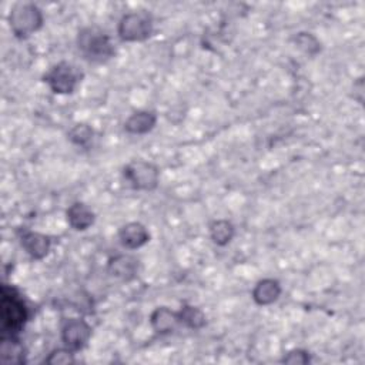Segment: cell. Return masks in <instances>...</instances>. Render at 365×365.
<instances>
[{
	"label": "cell",
	"mask_w": 365,
	"mask_h": 365,
	"mask_svg": "<svg viewBox=\"0 0 365 365\" xmlns=\"http://www.w3.org/2000/svg\"><path fill=\"white\" fill-rule=\"evenodd\" d=\"M44 362H47L50 365H70V364H74L76 362L74 351H71L67 346L56 348V349L48 352Z\"/></svg>",
	"instance_id": "ffe728a7"
},
{
	"label": "cell",
	"mask_w": 365,
	"mask_h": 365,
	"mask_svg": "<svg viewBox=\"0 0 365 365\" xmlns=\"http://www.w3.org/2000/svg\"><path fill=\"white\" fill-rule=\"evenodd\" d=\"M210 238L217 247L228 245L235 237V227L230 220H214L208 227Z\"/></svg>",
	"instance_id": "2e32d148"
},
{
	"label": "cell",
	"mask_w": 365,
	"mask_h": 365,
	"mask_svg": "<svg viewBox=\"0 0 365 365\" xmlns=\"http://www.w3.org/2000/svg\"><path fill=\"white\" fill-rule=\"evenodd\" d=\"M123 178L135 191H154L160 184V168L145 160H131L123 167Z\"/></svg>",
	"instance_id": "5b68a950"
},
{
	"label": "cell",
	"mask_w": 365,
	"mask_h": 365,
	"mask_svg": "<svg viewBox=\"0 0 365 365\" xmlns=\"http://www.w3.org/2000/svg\"><path fill=\"white\" fill-rule=\"evenodd\" d=\"M93 334L91 325L83 318H68L63 322L60 336L64 346L74 352L81 351L90 341Z\"/></svg>",
	"instance_id": "52a82bcc"
},
{
	"label": "cell",
	"mask_w": 365,
	"mask_h": 365,
	"mask_svg": "<svg viewBox=\"0 0 365 365\" xmlns=\"http://www.w3.org/2000/svg\"><path fill=\"white\" fill-rule=\"evenodd\" d=\"M66 221L74 231H86L96 222V214L86 202L74 201L66 210Z\"/></svg>",
	"instance_id": "4fadbf2b"
},
{
	"label": "cell",
	"mask_w": 365,
	"mask_h": 365,
	"mask_svg": "<svg viewBox=\"0 0 365 365\" xmlns=\"http://www.w3.org/2000/svg\"><path fill=\"white\" fill-rule=\"evenodd\" d=\"M282 294V287L281 282L275 278H262L259 279L252 291H251V298L252 301L259 305V307H268L272 305L279 299Z\"/></svg>",
	"instance_id": "7c38bea8"
},
{
	"label": "cell",
	"mask_w": 365,
	"mask_h": 365,
	"mask_svg": "<svg viewBox=\"0 0 365 365\" xmlns=\"http://www.w3.org/2000/svg\"><path fill=\"white\" fill-rule=\"evenodd\" d=\"M0 356L6 364L21 365L26 362V348L19 336L0 338Z\"/></svg>",
	"instance_id": "9a60e30c"
},
{
	"label": "cell",
	"mask_w": 365,
	"mask_h": 365,
	"mask_svg": "<svg viewBox=\"0 0 365 365\" xmlns=\"http://www.w3.org/2000/svg\"><path fill=\"white\" fill-rule=\"evenodd\" d=\"M154 20L147 10H134L121 16L117 24V36L125 43H141L151 37Z\"/></svg>",
	"instance_id": "277c9868"
},
{
	"label": "cell",
	"mask_w": 365,
	"mask_h": 365,
	"mask_svg": "<svg viewBox=\"0 0 365 365\" xmlns=\"http://www.w3.org/2000/svg\"><path fill=\"white\" fill-rule=\"evenodd\" d=\"M178 318L181 325L192 331H200L207 325L205 312L201 308L191 304H184L178 309Z\"/></svg>",
	"instance_id": "e0dca14e"
},
{
	"label": "cell",
	"mask_w": 365,
	"mask_h": 365,
	"mask_svg": "<svg viewBox=\"0 0 365 365\" xmlns=\"http://www.w3.org/2000/svg\"><path fill=\"white\" fill-rule=\"evenodd\" d=\"M157 113L153 110H140L127 117L123 124L125 133L133 135H144L154 130L157 125Z\"/></svg>",
	"instance_id": "5bb4252c"
},
{
	"label": "cell",
	"mask_w": 365,
	"mask_h": 365,
	"mask_svg": "<svg viewBox=\"0 0 365 365\" xmlns=\"http://www.w3.org/2000/svg\"><path fill=\"white\" fill-rule=\"evenodd\" d=\"M281 362L288 365H307L311 362V354L304 348H294L284 354Z\"/></svg>",
	"instance_id": "44dd1931"
},
{
	"label": "cell",
	"mask_w": 365,
	"mask_h": 365,
	"mask_svg": "<svg viewBox=\"0 0 365 365\" xmlns=\"http://www.w3.org/2000/svg\"><path fill=\"white\" fill-rule=\"evenodd\" d=\"M19 241L26 254L36 261L46 258L51 250V237L33 230H23L19 235Z\"/></svg>",
	"instance_id": "9c48e42d"
},
{
	"label": "cell",
	"mask_w": 365,
	"mask_h": 365,
	"mask_svg": "<svg viewBox=\"0 0 365 365\" xmlns=\"http://www.w3.org/2000/svg\"><path fill=\"white\" fill-rule=\"evenodd\" d=\"M118 241L125 250H138L150 241V232L147 227L138 221L124 224L118 230Z\"/></svg>",
	"instance_id": "30bf717a"
},
{
	"label": "cell",
	"mask_w": 365,
	"mask_h": 365,
	"mask_svg": "<svg viewBox=\"0 0 365 365\" xmlns=\"http://www.w3.org/2000/svg\"><path fill=\"white\" fill-rule=\"evenodd\" d=\"M292 41L299 51L309 57H314L321 51V41L312 33L299 31L292 37Z\"/></svg>",
	"instance_id": "d6986e66"
},
{
	"label": "cell",
	"mask_w": 365,
	"mask_h": 365,
	"mask_svg": "<svg viewBox=\"0 0 365 365\" xmlns=\"http://www.w3.org/2000/svg\"><path fill=\"white\" fill-rule=\"evenodd\" d=\"M29 321V309L21 294L11 285L3 284L0 291L1 336H19Z\"/></svg>",
	"instance_id": "6da1fadb"
},
{
	"label": "cell",
	"mask_w": 365,
	"mask_h": 365,
	"mask_svg": "<svg viewBox=\"0 0 365 365\" xmlns=\"http://www.w3.org/2000/svg\"><path fill=\"white\" fill-rule=\"evenodd\" d=\"M76 46L80 56L91 64H104L115 56V46L110 34L94 24L78 30Z\"/></svg>",
	"instance_id": "7a4b0ae2"
},
{
	"label": "cell",
	"mask_w": 365,
	"mask_h": 365,
	"mask_svg": "<svg viewBox=\"0 0 365 365\" xmlns=\"http://www.w3.org/2000/svg\"><path fill=\"white\" fill-rule=\"evenodd\" d=\"M43 81L54 94H73L81 81V74L77 67L68 61H58L51 66L43 76Z\"/></svg>",
	"instance_id": "8992f818"
},
{
	"label": "cell",
	"mask_w": 365,
	"mask_h": 365,
	"mask_svg": "<svg viewBox=\"0 0 365 365\" xmlns=\"http://www.w3.org/2000/svg\"><path fill=\"white\" fill-rule=\"evenodd\" d=\"M107 274L121 282H130L138 277L140 259L133 254H117L107 261Z\"/></svg>",
	"instance_id": "ba28073f"
},
{
	"label": "cell",
	"mask_w": 365,
	"mask_h": 365,
	"mask_svg": "<svg viewBox=\"0 0 365 365\" xmlns=\"http://www.w3.org/2000/svg\"><path fill=\"white\" fill-rule=\"evenodd\" d=\"M67 138L71 144L81 147V148H87L94 138V130L91 125H88L86 123H78V124H74L68 130Z\"/></svg>",
	"instance_id": "ac0fdd59"
},
{
	"label": "cell",
	"mask_w": 365,
	"mask_h": 365,
	"mask_svg": "<svg viewBox=\"0 0 365 365\" xmlns=\"http://www.w3.org/2000/svg\"><path fill=\"white\" fill-rule=\"evenodd\" d=\"M148 321L153 331L158 335L173 334L181 325L178 318V311H173L171 308L164 305L154 308L150 314Z\"/></svg>",
	"instance_id": "8fae6325"
},
{
	"label": "cell",
	"mask_w": 365,
	"mask_h": 365,
	"mask_svg": "<svg viewBox=\"0 0 365 365\" xmlns=\"http://www.w3.org/2000/svg\"><path fill=\"white\" fill-rule=\"evenodd\" d=\"M7 21L14 37L19 40H26L43 27L44 14L37 4L30 1H19L10 9Z\"/></svg>",
	"instance_id": "3957f363"
}]
</instances>
